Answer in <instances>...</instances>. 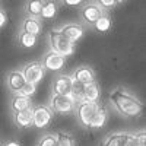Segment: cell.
I'll return each mask as SVG.
<instances>
[{"mask_svg": "<svg viewBox=\"0 0 146 146\" xmlns=\"http://www.w3.org/2000/svg\"><path fill=\"white\" fill-rule=\"evenodd\" d=\"M94 28L98 32H107V31H110V28H111V19H110L108 16L102 15L98 21L94 23Z\"/></svg>", "mask_w": 146, "mask_h": 146, "instance_id": "obj_22", "label": "cell"}, {"mask_svg": "<svg viewBox=\"0 0 146 146\" xmlns=\"http://www.w3.org/2000/svg\"><path fill=\"white\" fill-rule=\"evenodd\" d=\"M38 146H57V139L56 135H45L41 137Z\"/></svg>", "mask_w": 146, "mask_h": 146, "instance_id": "obj_26", "label": "cell"}, {"mask_svg": "<svg viewBox=\"0 0 146 146\" xmlns=\"http://www.w3.org/2000/svg\"><path fill=\"white\" fill-rule=\"evenodd\" d=\"M98 108H100L98 104H94V102H80L79 107H78V111H76L79 121H80L83 126L89 127L91 120L95 115V113H96V110H98Z\"/></svg>", "mask_w": 146, "mask_h": 146, "instance_id": "obj_6", "label": "cell"}, {"mask_svg": "<svg viewBox=\"0 0 146 146\" xmlns=\"http://www.w3.org/2000/svg\"><path fill=\"white\" fill-rule=\"evenodd\" d=\"M118 2H115V0H101V2H98V6L102 9H107V7H114Z\"/></svg>", "mask_w": 146, "mask_h": 146, "instance_id": "obj_28", "label": "cell"}, {"mask_svg": "<svg viewBox=\"0 0 146 146\" xmlns=\"http://www.w3.org/2000/svg\"><path fill=\"white\" fill-rule=\"evenodd\" d=\"M15 123L22 127V129H27L32 124V108L28 110H23V111H19L15 114Z\"/></svg>", "mask_w": 146, "mask_h": 146, "instance_id": "obj_16", "label": "cell"}, {"mask_svg": "<svg viewBox=\"0 0 146 146\" xmlns=\"http://www.w3.org/2000/svg\"><path fill=\"white\" fill-rule=\"evenodd\" d=\"M72 76L69 75H60L53 82V92L56 95H70L72 89Z\"/></svg>", "mask_w": 146, "mask_h": 146, "instance_id": "obj_9", "label": "cell"}, {"mask_svg": "<svg viewBox=\"0 0 146 146\" xmlns=\"http://www.w3.org/2000/svg\"><path fill=\"white\" fill-rule=\"evenodd\" d=\"M57 15V6L53 2H45L42 3V9H41V16L44 19H53Z\"/></svg>", "mask_w": 146, "mask_h": 146, "instance_id": "obj_20", "label": "cell"}, {"mask_svg": "<svg viewBox=\"0 0 146 146\" xmlns=\"http://www.w3.org/2000/svg\"><path fill=\"white\" fill-rule=\"evenodd\" d=\"M27 83L25 78H23L22 72H10L7 76V86L10 91L13 92H19L22 89V86Z\"/></svg>", "mask_w": 146, "mask_h": 146, "instance_id": "obj_14", "label": "cell"}, {"mask_svg": "<svg viewBox=\"0 0 146 146\" xmlns=\"http://www.w3.org/2000/svg\"><path fill=\"white\" fill-rule=\"evenodd\" d=\"M42 3L44 2H40V0H34V2H28L27 3V10H28V13H29V18L41 16Z\"/></svg>", "mask_w": 146, "mask_h": 146, "instance_id": "obj_21", "label": "cell"}, {"mask_svg": "<svg viewBox=\"0 0 146 146\" xmlns=\"http://www.w3.org/2000/svg\"><path fill=\"white\" fill-rule=\"evenodd\" d=\"M145 140H146V131L145 130H140L139 133H135V135H133L135 146H145Z\"/></svg>", "mask_w": 146, "mask_h": 146, "instance_id": "obj_27", "label": "cell"}, {"mask_svg": "<svg viewBox=\"0 0 146 146\" xmlns=\"http://www.w3.org/2000/svg\"><path fill=\"white\" fill-rule=\"evenodd\" d=\"M19 42L22 47H25V48H31L35 45L36 42V36L35 35H31V34H27V32H22L19 35Z\"/></svg>", "mask_w": 146, "mask_h": 146, "instance_id": "obj_24", "label": "cell"}, {"mask_svg": "<svg viewBox=\"0 0 146 146\" xmlns=\"http://www.w3.org/2000/svg\"><path fill=\"white\" fill-rule=\"evenodd\" d=\"M5 146H21V145H19L16 140H10V142H7Z\"/></svg>", "mask_w": 146, "mask_h": 146, "instance_id": "obj_31", "label": "cell"}, {"mask_svg": "<svg viewBox=\"0 0 146 146\" xmlns=\"http://www.w3.org/2000/svg\"><path fill=\"white\" fill-rule=\"evenodd\" d=\"M22 75H23V78H25L27 82L36 85V83H38V82L44 78V67H42V64L36 63V62L28 63L25 67H23Z\"/></svg>", "mask_w": 146, "mask_h": 146, "instance_id": "obj_5", "label": "cell"}, {"mask_svg": "<svg viewBox=\"0 0 146 146\" xmlns=\"http://www.w3.org/2000/svg\"><path fill=\"white\" fill-rule=\"evenodd\" d=\"M101 146H135V142L130 133H113L101 143Z\"/></svg>", "mask_w": 146, "mask_h": 146, "instance_id": "obj_7", "label": "cell"}, {"mask_svg": "<svg viewBox=\"0 0 146 146\" xmlns=\"http://www.w3.org/2000/svg\"><path fill=\"white\" fill-rule=\"evenodd\" d=\"M22 28H23V32L36 36L41 32V23H40V21L36 18H27L25 21H23Z\"/></svg>", "mask_w": 146, "mask_h": 146, "instance_id": "obj_17", "label": "cell"}, {"mask_svg": "<svg viewBox=\"0 0 146 146\" xmlns=\"http://www.w3.org/2000/svg\"><path fill=\"white\" fill-rule=\"evenodd\" d=\"M48 40H50L51 51L63 56V57H69L75 51V44L69 41L58 29H53L50 32V35H48Z\"/></svg>", "mask_w": 146, "mask_h": 146, "instance_id": "obj_2", "label": "cell"}, {"mask_svg": "<svg viewBox=\"0 0 146 146\" xmlns=\"http://www.w3.org/2000/svg\"><path fill=\"white\" fill-rule=\"evenodd\" d=\"M82 2L80 0H67L66 2V5H69V6H79Z\"/></svg>", "mask_w": 146, "mask_h": 146, "instance_id": "obj_30", "label": "cell"}, {"mask_svg": "<svg viewBox=\"0 0 146 146\" xmlns=\"http://www.w3.org/2000/svg\"><path fill=\"white\" fill-rule=\"evenodd\" d=\"M53 111L45 105H38L32 110V124L38 129H44L51 123Z\"/></svg>", "mask_w": 146, "mask_h": 146, "instance_id": "obj_4", "label": "cell"}, {"mask_svg": "<svg viewBox=\"0 0 146 146\" xmlns=\"http://www.w3.org/2000/svg\"><path fill=\"white\" fill-rule=\"evenodd\" d=\"M102 16V9L98 6V3H86L82 10H80V18L86 22V23H94Z\"/></svg>", "mask_w": 146, "mask_h": 146, "instance_id": "obj_8", "label": "cell"}, {"mask_svg": "<svg viewBox=\"0 0 146 146\" xmlns=\"http://www.w3.org/2000/svg\"><path fill=\"white\" fill-rule=\"evenodd\" d=\"M28 108H31L29 98H25L22 95H15L12 98V110L15 111V114L19 111H23V110H28Z\"/></svg>", "mask_w": 146, "mask_h": 146, "instance_id": "obj_18", "label": "cell"}, {"mask_svg": "<svg viewBox=\"0 0 146 146\" xmlns=\"http://www.w3.org/2000/svg\"><path fill=\"white\" fill-rule=\"evenodd\" d=\"M35 89H36V85L27 82V83L22 86V89L18 92V95H22V96H25V98H29L31 95H34V94H35Z\"/></svg>", "mask_w": 146, "mask_h": 146, "instance_id": "obj_25", "label": "cell"}, {"mask_svg": "<svg viewBox=\"0 0 146 146\" xmlns=\"http://www.w3.org/2000/svg\"><path fill=\"white\" fill-rule=\"evenodd\" d=\"M6 21H7V16H6V13L3 10H0V28H2L5 23H6Z\"/></svg>", "mask_w": 146, "mask_h": 146, "instance_id": "obj_29", "label": "cell"}, {"mask_svg": "<svg viewBox=\"0 0 146 146\" xmlns=\"http://www.w3.org/2000/svg\"><path fill=\"white\" fill-rule=\"evenodd\" d=\"M75 100L70 95H56L53 94L51 100H50V107L53 111L64 114V113H70L75 108Z\"/></svg>", "mask_w": 146, "mask_h": 146, "instance_id": "obj_3", "label": "cell"}, {"mask_svg": "<svg viewBox=\"0 0 146 146\" xmlns=\"http://www.w3.org/2000/svg\"><path fill=\"white\" fill-rule=\"evenodd\" d=\"M72 79L73 80H78V82H80L83 85H88V83L95 82V72L89 66H80V67H78L75 70Z\"/></svg>", "mask_w": 146, "mask_h": 146, "instance_id": "obj_10", "label": "cell"}, {"mask_svg": "<svg viewBox=\"0 0 146 146\" xmlns=\"http://www.w3.org/2000/svg\"><path fill=\"white\" fill-rule=\"evenodd\" d=\"M56 139H57V146H75L73 137L69 135V133H64V131H57Z\"/></svg>", "mask_w": 146, "mask_h": 146, "instance_id": "obj_23", "label": "cell"}, {"mask_svg": "<svg viewBox=\"0 0 146 146\" xmlns=\"http://www.w3.org/2000/svg\"><path fill=\"white\" fill-rule=\"evenodd\" d=\"M64 64H66V57L60 56L54 51H50L44 58V66L42 67L54 72V70H60L62 67H64Z\"/></svg>", "mask_w": 146, "mask_h": 146, "instance_id": "obj_11", "label": "cell"}, {"mask_svg": "<svg viewBox=\"0 0 146 146\" xmlns=\"http://www.w3.org/2000/svg\"><path fill=\"white\" fill-rule=\"evenodd\" d=\"M107 118H108V111L105 107H100L98 110H96L95 115L92 117L91 123H89V127L91 129H100L102 127L105 123H107Z\"/></svg>", "mask_w": 146, "mask_h": 146, "instance_id": "obj_15", "label": "cell"}, {"mask_svg": "<svg viewBox=\"0 0 146 146\" xmlns=\"http://www.w3.org/2000/svg\"><path fill=\"white\" fill-rule=\"evenodd\" d=\"M58 31L62 32L69 41H72L73 44H75L76 41H79L83 36V28L80 25H78V23H67V25H64Z\"/></svg>", "mask_w": 146, "mask_h": 146, "instance_id": "obj_12", "label": "cell"}, {"mask_svg": "<svg viewBox=\"0 0 146 146\" xmlns=\"http://www.w3.org/2000/svg\"><path fill=\"white\" fill-rule=\"evenodd\" d=\"M83 91H85V85L78 82V80H72V89H70V96L75 102L82 101V96H83Z\"/></svg>", "mask_w": 146, "mask_h": 146, "instance_id": "obj_19", "label": "cell"}, {"mask_svg": "<svg viewBox=\"0 0 146 146\" xmlns=\"http://www.w3.org/2000/svg\"><path fill=\"white\" fill-rule=\"evenodd\" d=\"M101 96V91H100V86L98 83H88L85 85V91H83V96H82V101L80 102H94L96 104Z\"/></svg>", "mask_w": 146, "mask_h": 146, "instance_id": "obj_13", "label": "cell"}, {"mask_svg": "<svg viewBox=\"0 0 146 146\" xmlns=\"http://www.w3.org/2000/svg\"><path fill=\"white\" fill-rule=\"evenodd\" d=\"M110 101L115 107V110L126 117H136L140 115L145 110L143 102H140L136 96H133L124 89H114L110 94Z\"/></svg>", "mask_w": 146, "mask_h": 146, "instance_id": "obj_1", "label": "cell"}]
</instances>
